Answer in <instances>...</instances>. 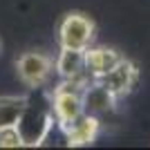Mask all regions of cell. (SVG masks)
<instances>
[{
    "label": "cell",
    "mask_w": 150,
    "mask_h": 150,
    "mask_svg": "<svg viewBox=\"0 0 150 150\" xmlns=\"http://www.w3.org/2000/svg\"><path fill=\"white\" fill-rule=\"evenodd\" d=\"M96 81L103 83V85L117 96V101H119V99H123V96H128L132 90L137 88V83H139V69H137V65H134L132 61L121 58V61L117 63L108 74H103L101 79H96Z\"/></svg>",
    "instance_id": "5b68a950"
},
{
    "label": "cell",
    "mask_w": 150,
    "mask_h": 150,
    "mask_svg": "<svg viewBox=\"0 0 150 150\" xmlns=\"http://www.w3.org/2000/svg\"><path fill=\"white\" fill-rule=\"evenodd\" d=\"M16 69H18L20 81L27 88H43L47 79L52 76L54 69V61H52L45 52H25L23 56L16 61Z\"/></svg>",
    "instance_id": "277c9868"
},
{
    "label": "cell",
    "mask_w": 150,
    "mask_h": 150,
    "mask_svg": "<svg viewBox=\"0 0 150 150\" xmlns=\"http://www.w3.org/2000/svg\"><path fill=\"white\" fill-rule=\"evenodd\" d=\"M121 54L112 47H85V72L92 81L101 79L121 61Z\"/></svg>",
    "instance_id": "ba28073f"
},
{
    "label": "cell",
    "mask_w": 150,
    "mask_h": 150,
    "mask_svg": "<svg viewBox=\"0 0 150 150\" xmlns=\"http://www.w3.org/2000/svg\"><path fill=\"white\" fill-rule=\"evenodd\" d=\"M56 72L65 81H83V79H90L88 72H85V50L61 47V54L56 58Z\"/></svg>",
    "instance_id": "9c48e42d"
},
{
    "label": "cell",
    "mask_w": 150,
    "mask_h": 150,
    "mask_svg": "<svg viewBox=\"0 0 150 150\" xmlns=\"http://www.w3.org/2000/svg\"><path fill=\"white\" fill-rule=\"evenodd\" d=\"M20 146H23V139H20L16 125L0 130V148H20Z\"/></svg>",
    "instance_id": "8fae6325"
},
{
    "label": "cell",
    "mask_w": 150,
    "mask_h": 150,
    "mask_svg": "<svg viewBox=\"0 0 150 150\" xmlns=\"http://www.w3.org/2000/svg\"><path fill=\"white\" fill-rule=\"evenodd\" d=\"M96 25L88 13L83 11H69L63 16L58 25V43L61 47H74V50H85L94 40Z\"/></svg>",
    "instance_id": "3957f363"
},
{
    "label": "cell",
    "mask_w": 150,
    "mask_h": 150,
    "mask_svg": "<svg viewBox=\"0 0 150 150\" xmlns=\"http://www.w3.org/2000/svg\"><path fill=\"white\" fill-rule=\"evenodd\" d=\"M90 83V79L83 81H65L54 88L50 94L52 99V110H54V119H56L58 128H67L72 121H76L85 110H83V88Z\"/></svg>",
    "instance_id": "7a4b0ae2"
},
{
    "label": "cell",
    "mask_w": 150,
    "mask_h": 150,
    "mask_svg": "<svg viewBox=\"0 0 150 150\" xmlns=\"http://www.w3.org/2000/svg\"><path fill=\"white\" fill-rule=\"evenodd\" d=\"M27 96H0V130L13 128L25 110Z\"/></svg>",
    "instance_id": "30bf717a"
},
{
    "label": "cell",
    "mask_w": 150,
    "mask_h": 150,
    "mask_svg": "<svg viewBox=\"0 0 150 150\" xmlns=\"http://www.w3.org/2000/svg\"><path fill=\"white\" fill-rule=\"evenodd\" d=\"M117 105V96L99 81H90L83 88V110L90 114H108Z\"/></svg>",
    "instance_id": "52a82bcc"
},
{
    "label": "cell",
    "mask_w": 150,
    "mask_h": 150,
    "mask_svg": "<svg viewBox=\"0 0 150 150\" xmlns=\"http://www.w3.org/2000/svg\"><path fill=\"white\" fill-rule=\"evenodd\" d=\"M54 123H56V119H54L50 94H45L43 88H34L31 94L27 96L25 110H23L18 123H16V130L23 139V146H29V148L40 146L47 139Z\"/></svg>",
    "instance_id": "6da1fadb"
},
{
    "label": "cell",
    "mask_w": 150,
    "mask_h": 150,
    "mask_svg": "<svg viewBox=\"0 0 150 150\" xmlns=\"http://www.w3.org/2000/svg\"><path fill=\"white\" fill-rule=\"evenodd\" d=\"M101 132V121L96 114L83 112L76 121L63 128V134H65V144L69 148H83V146H92L96 141Z\"/></svg>",
    "instance_id": "8992f818"
}]
</instances>
